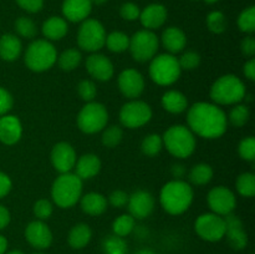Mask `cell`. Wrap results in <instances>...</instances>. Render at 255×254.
<instances>
[{
    "label": "cell",
    "mask_w": 255,
    "mask_h": 254,
    "mask_svg": "<svg viewBox=\"0 0 255 254\" xmlns=\"http://www.w3.org/2000/svg\"><path fill=\"white\" fill-rule=\"evenodd\" d=\"M167 9L162 4H149L148 6L144 7L139 14V20L141 24L143 25L144 29L153 30L158 29L166 22L167 20Z\"/></svg>",
    "instance_id": "obj_22"
},
{
    "label": "cell",
    "mask_w": 255,
    "mask_h": 254,
    "mask_svg": "<svg viewBox=\"0 0 255 254\" xmlns=\"http://www.w3.org/2000/svg\"><path fill=\"white\" fill-rule=\"evenodd\" d=\"M163 148V139L158 133L147 134L141 142L142 153L148 157H154Z\"/></svg>",
    "instance_id": "obj_33"
},
{
    "label": "cell",
    "mask_w": 255,
    "mask_h": 254,
    "mask_svg": "<svg viewBox=\"0 0 255 254\" xmlns=\"http://www.w3.org/2000/svg\"><path fill=\"white\" fill-rule=\"evenodd\" d=\"M241 50L243 55L248 57H253L255 54V39L253 36H247L242 40Z\"/></svg>",
    "instance_id": "obj_50"
},
{
    "label": "cell",
    "mask_w": 255,
    "mask_h": 254,
    "mask_svg": "<svg viewBox=\"0 0 255 254\" xmlns=\"http://www.w3.org/2000/svg\"><path fill=\"white\" fill-rule=\"evenodd\" d=\"M134 229V218L131 214H121L117 217L112 223V231L114 234L117 237H124L131 234V232Z\"/></svg>",
    "instance_id": "obj_35"
},
{
    "label": "cell",
    "mask_w": 255,
    "mask_h": 254,
    "mask_svg": "<svg viewBox=\"0 0 255 254\" xmlns=\"http://www.w3.org/2000/svg\"><path fill=\"white\" fill-rule=\"evenodd\" d=\"M104 253L105 254H127L128 248L127 243L117 236H110L104 241Z\"/></svg>",
    "instance_id": "obj_39"
},
{
    "label": "cell",
    "mask_w": 255,
    "mask_h": 254,
    "mask_svg": "<svg viewBox=\"0 0 255 254\" xmlns=\"http://www.w3.org/2000/svg\"><path fill=\"white\" fill-rule=\"evenodd\" d=\"M224 222H226V236L224 237H227L229 246L237 251L246 248L248 244V236L244 231L243 223L239 217L232 213L227 214L224 217Z\"/></svg>",
    "instance_id": "obj_19"
},
{
    "label": "cell",
    "mask_w": 255,
    "mask_h": 254,
    "mask_svg": "<svg viewBox=\"0 0 255 254\" xmlns=\"http://www.w3.org/2000/svg\"><path fill=\"white\" fill-rule=\"evenodd\" d=\"M42 35L49 41H57L61 40L69 31L67 21L61 16H51L45 20L41 26Z\"/></svg>",
    "instance_id": "obj_27"
},
{
    "label": "cell",
    "mask_w": 255,
    "mask_h": 254,
    "mask_svg": "<svg viewBox=\"0 0 255 254\" xmlns=\"http://www.w3.org/2000/svg\"><path fill=\"white\" fill-rule=\"evenodd\" d=\"M163 146L177 158H188L196 149L194 133L183 125H173L162 136Z\"/></svg>",
    "instance_id": "obj_5"
},
{
    "label": "cell",
    "mask_w": 255,
    "mask_h": 254,
    "mask_svg": "<svg viewBox=\"0 0 255 254\" xmlns=\"http://www.w3.org/2000/svg\"><path fill=\"white\" fill-rule=\"evenodd\" d=\"M106 30L96 19H86L81 22L77 31V45L87 52H97L105 46Z\"/></svg>",
    "instance_id": "obj_10"
},
{
    "label": "cell",
    "mask_w": 255,
    "mask_h": 254,
    "mask_svg": "<svg viewBox=\"0 0 255 254\" xmlns=\"http://www.w3.org/2000/svg\"><path fill=\"white\" fill-rule=\"evenodd\" d=\"M102 131H104L101 137L102 144L109 147V148H114V147L119 146L121 143L122 138H124V131L120 126H110L107 128H104Z\"/></svg>",
    "instance_id": "obj_38"
},
{
    "label": "cell",
    "mask_w": 255,
    "mask_h": 254,
    "mask_svg": "<svg viewBox=\"0 0 255 254\" xmlns=\"http://www.w3.org/2000/svg\"><path fill=\"white\" fill-rule=\"evenodd\" d=\"M243 72L246 75V77L251 81H254L255 80V59L254 57H251L248 61L244 64L243 66Z\"/></svg>",
    "instance_id": "obj_52"
},
{
    "label": "cell",
    "mask_w": 255,
    "mask_h": 254,
    "mask_svg": "<svg viewBox=\"0 0 255 254\" xmlns=\"http://www.w3.org/2000/svg\"><path fill=\"white\" fill-rule=\"evenodd\" d=\"M91 0H64L62 2V15L65 20L71 22H82L89 19L92 10Z\"/></svg>",
    "instance_id": "obj_20"
},
{
    "label": "cell",
    "mask_w": 255,
    "mask_h": 254,
    "mask_svg": "<svg viewBox=\"0 0 255 254\" xmlns=\"http://www.w3.org/2000/svg\"><path fill=\"white\" fill-rule=\"evenodd\" d=\"M6 254H24V253H22L21 251H11V252H9V253H6Z\"/></svg>",
    "instance_id": "obj_59"
},
{
    "label": "cell",
    "mask_w": 255,
    "mask_h": 254,
    "mask_svg": "<svg viewBox=\"0 0 255 254\" xmlns=\"http://www.w3.org/2000/svg\"><path fill=\"white\" fill-rule=\"evenodd\" d=\"M139 14H141V10L133 2H125L120 7V15L122 16V19L127 20V21H134V20L139 19Z\"/></svg>",
    "instance_id": "obj_46"
},
{
    "label": "cell",
    "mask_w": 255,
    "mask_h": 254,
    "mask_svg": "<svg viewBox=\"0 0 255 254\" xmlns=\"http://www.w3.org/2000/svg\"><path fill=\"white\" fill-rule=\"evenodd\" d=\"M25 238L35 249H46L52 243V232L44 221H32L25 228Z\"/></svg>",
    "instance_id": "obj_16"
},
{
    "label": "cell",
    "mask_w": 255,
    "mask_h": 254,
    "mask_svg": "<svg viewBox=\"0 0 255 254\" xmlns=\"http://www.w3.org/2000/svg\"><path fill=\"white\" fill-rule=\"evenodd\" d=\"M161 42L168 54L174 55L183 51L187 44V36L183 30L179 27L169 26L162 32Z\"/></svg>",
    "instance_id": "obj_23"
},
{
    "label": "cell",
    "mask_w": 255,
    "mask_h": 254,
    "mask_svg": "<svg viewBox=\"0 0 255 254\" xmlns=\"http://www.w3.org/2000/svg\"><path fill=\"white\" fill-rule=\"evenodd\" d=\"M80 204H81V209L85 213L96 217L101 216L102 213L106 212L109 202L104 194L99 193V192H90V193L81 196Z\"/></svg>",
    "instance_id": "obj_25"
},
{
    "label": "cell",
    "mask_w": 255,
    "mask_h": 254,
    "mask_svg": "<svg viewBox=\"0 0 255 254\" xmlns=\"http://www.w3.org/2000/svg\"><path fill=\"white\" fill-rule=\"evenodd\" d=\"M207 202L211 208L212 213H216L221 217L231 214L237 206V198L233 191L224 186L214 187L209 191Z\"/></svg>",
    "instance_id": "obj_13"
},
{
    "label": "cell",
    "mask_w": 255,
    "mask_h": 254,
    "mask_svg": "<svg viewBox=\"0 0 255 254\" xmlns=\"http://www.w3.org/2000/svg\"><path fill=\"white\" fill-rule=\"evenodd\" d=\"M32 211H34L35 217H36L39 221H46L51 217L52 212H54V206H52L51 202L49 199H39L34 203L32 207Z\"/></svg>",
    "instance_id": "obj_42"
},
{
    "label": "cell",
    "mask_w": 255,
    "mask_h": 254,
    "mask_svg": "<svg viewBox=\"0 0 255 254\" xmlns=\"http://www.w3.org/2000/svg\"><path fill=\"white\" fill-rule=\"evenodd\" d=\"M86 70L90 76L97 81H109L115 74V67L111 60L97 52H92L86 59Z\"/></svg>",
    "instance_id": "obj_18"
},
{
    "label": "cell",
    "mask_w": 255,
    "mask_h": 254,
    "mask_svg": "<svg viewBox=\"0 0 255 254\" xmlns=\"http://www.w3.org/2000/svg\"><path fill=\"white\" fill-rule=\"evenodd\" d=\"M152 119V109L147 102L131 100L120 110V121L126 128L134 129L148 124Z\"/></svg>",
    "instance_id": "obj_11"
},
{
    "label": "cell",
    "mask_w": 255,
    "mask_h": 254,
    "mask_svg": "<svg viewBox=\"0 0 255 254\" xmlns=\"http://www.w3.org/2000/svg\"><path fill=\"white\" fill-rule=\"evenodd\" d=\"M127 206H128L129 214L134 219H144L153 212L154 198L148 191L138 189L128 196Z\"/></svg>",
    "instance_id": "obj_17"
},
{
    "label": "cell",
    "mask_w": 255,
    "mask_h": 254,
    "mask_svg": "<svg viewBox=\"0 0 255 254\" xmlns=\"http://www.w3.org/2000/svg\"><path fill=\"white\" fill-rule=\"evenodd\" d=\"M92 238V231L86 223H79L70 231L67 242L74 249H82L90 243Z\"/></svg>",
    "instance_id": "obj_29"
},
{
    "label": "cell",
    "mask_w": 255,
    "mask_h": 254,
    "mask_svg": "<svg viewBox=\"0 0 255 254\" xmlns=\"http://www.w3.org/2000/svg\"><path fill=\"white\" fill-rule=\"evenodd\" d=\"M16 4L27 12H37L44 6V0H16Z\"/></svg>",
    "instance_id": "obj_49"
},
{
    "label": "cell",
    "mask_w": 255,
    "mask_h": 254,
    "mask_svg": "<svg viewBox=\"0 0 255 254\" xmlns=\"http://www.w3.org/2000/svg\"><path fill=\"white\" fill-rule=\"evenodd\" d=\"M22 126L20 120L14 115H4L0 117V142L11 146L20 141Z\"/></svg>",
    "instance_id": "obj_21"
},
{
    "label": "cell",
    "mask_w": 255,
    "mask_h": 254,
    "mask_svg": "<svg viewBox=\"0 0 255 254\" xmlns=\"http://www.w3.org/2000/svg\"><path fill=\"white\" fill-rule=\"evenodd\" d=\"M207 26L214 34H222L227 29V19L226 15L219 10L209 12L207 16Z\"/></svg>",
    "instance_id": "obj_40"
},
{
    "label": "cell",
    "mask_w": 255,
    "mask_h": 254,
    "mask_svg": "<svg viewBox=\"0 0 255 254\" xmlns=\"http://www.w3.org/2000/svg\"><path fill=\"white\" fill-rule=\"evenodd\" d=\"M159 47V40L151 30H139L129 37L128 50L137 62L151 61L156 56Z\"/></svg>",
    "instance_id": "obj_9"
},
{
    "label": "cell",
    "mask_w": 255,
    "mask_h": 254,
    "mask_svg": "<svg viewBox=\"0 0 255 254\" xmlns=\"http://www.w3.org/2000/svg\"><path fill=\"white\" fill-rule=\"evenodd\" d=\"M183 172H184L183 166H179V164H177V166H173V174L177 177L176 179H179V177H182Z\"/></svg>",
    "instance_id": "obj_55"
},
{
    "label": "cell",
    "mask_w": 255,
    "mask_h": 254,
    "mask_svg": "<svg viewBox=\"0 0 255 254\" xmlns=\"http://www.w3.org/2000/svg\"><path fill=\"white\" fill-rule=\"evenodd\" d=\"M159 202L167 213L179 216L191 207L193 202V188L183 179H173L162 187Z\"/></svg>",
    "instance_id": "obj_2"
},
{
    "label": "cell",
    "mask_w": 255,
    "mask_h": 254,
    "mask_svg": "<svg viewBox=\"0 0 255 254\" xmlns=\"http://www.w3.org/2000/svg\"><path fill=\"white\" fill-rule=\"evenodd\" d=\"M107 49L111 52H124L128 50L129 36L122 31H112L111 34L106 35V41H105Z\"/></svg>",
    "instance_id": "obj_32"
},
{
    "label": "cell",
    "mask_w": 255,
    "mask_h": 254,
    "mask_svg": "<svg viewBox=\"0 0 255 254\" xmlns=\"http://www.w3.org/2000/svg\"><path fill=\"white\" fill-rule=\"evenodd\" d=\"M109 202L112 207L124 208L125 206H127V202H128V194L125 191H121V189H116L109 196Z\"/></svg>",
    "instance_id": "obj_48"
},
{
    "label": "cell",
    "mask_w": 255,
    "mask_h": 254,
    "mask_svg": "<svg viewBox=\"0 0 255 254\" xmlns=\"http://www.w3.org/2000/svg\"><path fill=\"white\" fill-rule=\"evenodd\" d=\"M7 249V241L4 236L0 234V254H5L6 253Z\"/></svg>",
    "instance_id": "obj_54"
},
{
    "label": "cell",
    "mask_w": 255,
    "mask_h": 254,
    "mask_svg": "<svg viewBox=\"0 0 255 254\" xmlns=\"http://www.w3.org/2000/svg\"><path fill=\"white\" fill-rule=\"evenodd\" d=\"M22 51L21 40L14 34H4L0 37V57L4 61H15Z\"/></svg>",
    "instance_id": "obj_26"
},
{
    "label": "cell",
    "mask_w": 255,
    "mask_h": 254,
    "mask_svg": "<svg viewBox=\"0 0 255 254\" xmlns=\"http://www.w3.org/2000/svg\"><path fill=\"white\" fill-rule=\"evenodd\" d=\"M82 60L81 52L77 49L64 50L60 55H57V64L62 71H72L80 65Z\"/></svg>",
    "instance_id": "obj_31"
},
{
    "label": "cell",
    "mask_w": 255,
    "mask_h": 254,
    "mask_svg": "<svg viewBox=\"0 0 255 254\" xmlns=\"http://www.w3.org/2000/svg\"><path fill=\"white\" fill-rule=\"evenodd\" d=\"M213 168L208 163H198L189 171V181L194 186H206L213 178Z\"/></svg>",
    "instance_id": "obj_30"
},
{
    "label": "cell",
    "mask_w": 255,
    "mask_h": 254,
    "mask_svg": "<svg viewBox=\"0 0 255 254\" xmlns=\"http://www.w3.org/2000/svg\"><path fill=\"white\" fill-rule=\"evenodd\" d=\"M109 122V111L100 102H86L77 115V126L84 133L92 134L102 131Z\"/></svg>",
    "instance_id": "obj_8"
},
{
    "label": "cell",
    "mask_w": 255,
    "mask_h": 254,
    "mask_svg": "<svg viewBox=\"0 0 255 254\" xmlns=\"http://www.w3.org/2000/svg\"><path fill=\"white\" fill-rule=\"evenodd\" d=\"M178 64L182 70L191 71V70L197 69L199 66V64H201V56L196 51H186L178 59Z\"/></svg>",
    "instance_id": "obj_45"
},
{
    "label": "cell",
    "mask_w": 255,
    "mask_h": 254,
    "mask_svg": "<svg viewBox=\"0 0 255 254\" xmlns=\"http://www.w3.org/2000/svg\"><path fill=\"white\" fill-rule=\"evenodd\" d=\"M15 31L19 36L25 39H34L37 34V27L34 20L26 16H20L15 21Z\"/></svg>",
    "instance_id": "obj_37"
},
{
    "label": "cell",
    "mask_w": 255,
    "mask_h": 254,
    "mask_svg": "<svg viewBox=\"0 0 255 254\" xmlns=\"http://www.w3.org/2000/svg\"><path fill=\"white\" fill-rule=\"evenodd\" d=\"M82 196V179L75 173H60L51 186V197L60 208H71Z\"/></svg>",
    "instance_id": "obj_3"
},
{
    "label": "cell",
    "mask_w": 255,
    "mask_h": 254,
    "mask_svg": "<svg viewBox=\"0 0 255 254\" xmlns=\"http://www.w3.org/2000/svg\"><path fill=\"white\" fill-rule=\"evenodd\" d=\"M239 156L244 159V161L253 162L255 159V138L249 136L242 139L239 142L238 146Z\"/></svg>",
    "instance_id": "obj_43"
},
{
    "label": "cell",
    "mask_w": 255,
    "mask_h": 254,
    "mask_svg": "<svg viewBox=\"0 0 255 254\" xmlns=\"http://www.w3.org/2000/svg\"><path fill=\"white\" fill-rule=\"evenodd\" d=\"M246 85L236 75H223L213 82L211 99L216 105H237L246 97Z\"/></svg>",
    "instance_id": "obj_4"
},
{
    "label": "cell",
    "mask_w": 255,
    "mask_h": 254,
    "mask_svg": "<svg viewBox=\"0 0 255 254\" xmlns=\"http://www.w3.org/2000/svg\"><path fill=\"white\" fill-rule=\"evenodd\" d=\"M12 182L10 177L4 172H0V199L6 197L9 192L11 191Z\"/></svg>",
    "instance_id": "obj_51"
},
{
    "label": "cell",
    "mask_w": 255,
    "mask_h": 254,
    "mask_svg": "<svg viewBox=\"0 0 255 254\" xmlns=\"http://www.w3.org/2000/svg\"><path fill=\"white\" fill-rule=\"evenodd\" d=\"M204 1H206L207 4H216V2H218L219 0H204Z\"/></svg>",
    "instance_id": "obj_58"
},
{
    "label": "cell",
    "mask_w": 255,
    "mask_h": 254,
    "mask_svg": "<svg viewBox=\"0 0 255 254\" xmlns=\"http://www.w3.org/2000/svg\"><path fill=\"white\" fill-rule=\"evenodd\" d=\"M76 151L67 142H59L51 149V163L59 173H67L74 169L76 163Z\"/></svg>",
    "instance_id": "obj_15"
},
{
    "label": "cell",
    "mask_w": 255,
    "mask_h": 254,
    "mask_svg": "<svg viewBox=\"0 0 255 254\" xmlns=\"http://www.w3.org/2000/svg\"><path fill=\"white\" fill-rule=\"evenodd\" d=\"M14 100L7 90L0 87V117L7 115V112L12 109Z\"/></svg>",
    "instance_id": "obj_47"
},
{
    "label": "cell",
    "mask_w": 255,
    "mask_h": 254,
    "mask_svg": "<svg viewBox=\"0 0 255 254\" xmlns=\"http://www.w3.org/2000/svg\"><path fill=\"white\" fill-rule=\"evenodd\" d=\"M26 66L34 72H44L51 69L57 61V51L51 41L46 39L34 40L24 55Z\"/></svg>",
    "instance_id": "obj_6"
},
{
    "label": "cell",
    "mask_w": 255,
    "mask_h": 254,
    "mask_svg": "<svg viewBox=\"0 0 255 254\" xmlns=\"http://www.w3.org/2000/svg\"><path fill=\"white\" fill-rule=\"evenodd\" d=\"M10 223V212L7 211L6 207L0 204V231L7 227Z\"/></svg>",
    "instance_id": "obj_53"
},
{
    "label": "cell",
    "mask_w": 255,
    "mask_h": 254,
    "mask_svg": "<svg viewBox=\"0 0 255 254\" xmlns=\"http://www.w3.org/2000/svg\"><path fill=\"white\" fill-rule=\"evenodd\" d=\"M119 89L125 97L134 100L142 95L144 90L143 75L136 69H126L119 75Z\"/></svg>",
    "instance_id": "obj_14"
},
{
    "label": "cell",
    "mask_w": 255,
    "mask_h": 254,
    "mask_svg": "<svg viewBox=\"0 0 255 254\" xmlns=\"http://www.w3.org/2000/svg\"><path fill=\"white\" fill-rule=\"evenodd\" d=\"M238 26L241 31L252 34L255 31V7L249 6L244 9L238 16Z\"/></svg>",
    "instance_id": "obj_41"
},
{
    "label": "cell",
    "mask_w": 255,
    "mask_h": 254,
    "mask_svg": "<svg viewBox=\"0 0 255 254\" xmlns=\"http://www.w3.org/2000/svg\"><path fill=\"white\" fill-rule=\"evenodd\" d=\"M74 168H76V176L84 179H91L97 176L101 169V159L97 154L86 153L76 159Z\"/></svg>",
    "instance_id": "obj_24"
},
{
    "label": "cell",
    "mask_w": 255,
    "mask_h": 254,
    "mask_svg": "<svg viewBox=\"0 0 255 254\" xmlns=\"http://www.w3.org/2000/svg\"><path fill=\"white\" fill-rule=\"evenodd\" d=\"M196 233L207 242H219L226 236V222L224 217L216 213H203L196 219L194 223Z\"/></svg>",
    "instance_id": "obj_12"
},
{
    "label": "cell",
    "mask_w": 255,
    "mask_h": 254,
    "mask_svg": "<svg viewBox=\"0 0 255 254\" xmlns=\"http://www.w3.org/2000/svg\"><path fill=\"white\" fill-rule=\"evenodd\" d=\"M92 4H96V5H102L107 1V0H91Z\"/></svg>",
    "instance_id": "obj_57"
},
{
    "label": "cell",
    "mask_w": 255,
    "mask_h": 254,
    "mask_svg": "<svg viewBox=\"0 0 255 254\" xmlns=\"http://www.w3.org/2000/svg\"><path fill=\"white\" fill-rule=\"evenodd\" d=\"M236 188L241 196L251 198L255 194V176L252 172L239 174L236 182Z\"/></svg>",
    "instance_id": "obj_34"
},
{
    "label": "cell",
    "mask_w": 255,
    "mask_h": 254,
    "mask_svg": "<svg viewBox=\"0 0 255 254\" xmlns=\"http://www.w3.org/2000/svg\"><path fill=\"white\" fill-rule=\"evenodd\" d=\"M34 254H44V253H34Z\"/></svg>",
    "instance_id": "obj_60"
},
{
    "label": "cell",
    "mask_w": 255,
    "mask_h": 254,
    "mask_svg": "<svg viewBox=\"0 0 255 254\" xmlns=\"http://www.w3.org/2000/svg\"><path fill=\"white\" fill-rule=\"evenodd\" d=\"M149 77L159 86H169L181 76L182 69L178 59L172 54L156 55L149 64Z\"/></svg>",
    "instance_id": "obj_7"
},
{
    "label": "cell",
    "mask_w": 255,
    "mask_h": 254,
    "mask_svg": "<svg viewBox=\"0 0 255 254\" xmlns=\"http://www.w3.org/2000/svg\"><path fill=\"white\" fill-rule=\"evenodd\" d=\"M162 107L169 114L178 115L188 109V100L186 95L177 90H169L162 96Z\"/></svg>",
    "instance_id": "obj_28"
},
{
    "label": "cell",
    "mask_w": 255,
    "mask_h": 254,
    "mask_svg": "<svg viewBox=\"0 0 255 254\" xmlns=\"http://www.w3.org/2000/svg\"><path fill=\"white\" fill-rule=\"evenodd\" d=\"M134 254H156V253H154L153 251H151V249H141V251H138Z\"/></svg>",
    "instance_id": "obj_56"
},
{
    "label": "cell",
    "mask_w": 255,
    "mask_h": 254,
    "mask_svg": "<svg viewBox=\"0 0 255 254\" xmlns=\"http://www.w3.org/2000/svg\"><path fill=\"white\" fill-rule=\"evenodd\" d=\"M188 128L197 136L207 139L219 138L228 127L227 115L218 105L211 102H197L188 109Z\"/></svg>",
    "instance_id": "obj_1"
},
{
    "label": "cell",
    "mask_w": 255,
    "mask_h": 254,
    "mask_svg": "<svg viewBox=\"0 0 255 254\" xmlns=\"http://www.w3.org/2000/svg\"><path fill=\"white\" fill-rule=\"evenodd\" d=\"M77 94L84 101L91 102L94 101L97 95L96 85L91 80H82L77 85Z\"/></svg>",
    "instance_id": "obj_44"
},
{
    "label": "cell",
    "mask_w": 255,
    "mask_h": 254,
    "mask_svg": "<svg viewBox=\"0 0 255 254\" xmlns=\"http://www.w3.org/2000/svg\"><path fill=\"white\" fill-rule=\"evenodd\" d=\"M228 121L236 127H243L251 119V111L247 105L237 104L234 105L233 109L231 110L229 115L227 116Z\"/></svg>",
    "instance_id": "obj_36"
}]
</instances>
